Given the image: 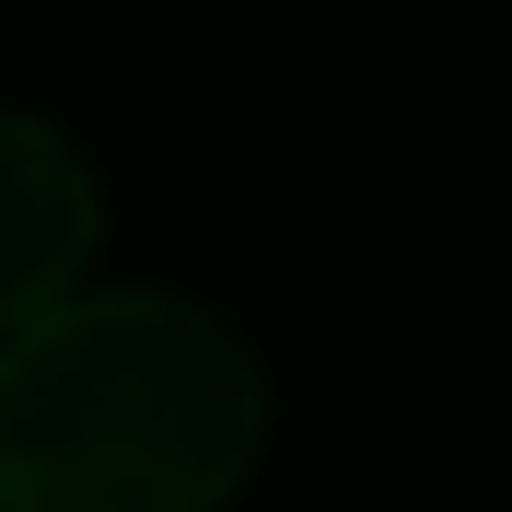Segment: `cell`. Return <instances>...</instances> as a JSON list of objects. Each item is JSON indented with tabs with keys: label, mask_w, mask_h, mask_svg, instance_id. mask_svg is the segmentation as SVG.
Returning <instances> with one entry per match:
<instances>
[{
	"label": "cell",
	"mask_w": 512,
	"mask_h": 512,
	"mask_svg": "<svg viewBox=\"0 0 512 512\" xmlns=\"http://www.w3.org/2000/svg\"><path fill=\"white\" fill-rule=\"evenodd\" d=\"M94 233H105L94 163L47 117H0V338H24L35 315H59L82 291Z\"/></svg>",
	"instance_id": "7a4b0ae2"
},
{
	"label": "cell",
	"mask_w": 512,
	"mask_h": 512,
	"mask_svg": "<svg viewBox=\"0 0 512 512\" xmlns=\"http://www.w3.org/2000/svg\"><path fill=\"white\" fill-rule=\"evenodd\" d=\"M256 431L245 338L175 291H70L0 338V512H222Z\"/></svg>",
	"instance_id": "6da1fadb"
}]
</instances>
